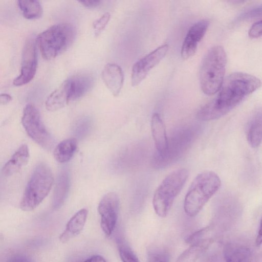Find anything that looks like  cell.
<instances>
[{
  "instance_id": "6da1fadb",
  "label": "cell",
  "mask_w": 262,
  "mask_h": 262,
  "mask_svg": "<svg viewBox=\"0 0 262 262\" xmlns=\"http://www.w3.org/2000/svg\"><path fill=\"white\" fill-rule=\"evenodd\" d=\"M260 86V79L253 75L244 72L231 73L224 79L216 97L198 112V118L210 121L223 117Z\"/></svg>"
},
{
  "instance_id": "7a4b0ae2",
  "label": "cell",
  "mask_w": 262,
  "mask_h": 262,
  "mask_svg": "<svg viewBox=\"0 0 262 262\" xmlns=\"http://www.w3.org/2000/svg\"><path fill=\"white\" fill-rule=\"evenodd\" d=\"M221 181L212 171H205L193 179L185 195L184 209L187 215L195 216L210 199L219 190Z\"/></svg>"
},
{
  "instance_id": "3957f363",
  "label": "cell",
  "mask_w": 262,
  "mask_h": 262,
  "mask_svg": "<svg viewBox=\"0 0 262 262\" xmlns=\"http://www.w3.org/2000/svg\"><path fill=\"white\" fill-rule=\"evenodd\" d=\"M227 55L222 46H214L205 55L201 67L200 82L203 92L212 95L217 92L224 79Z\"/></svg>"
},
{
  "instance_id": "277c9868",
  "label": "cell",
  "mask_w": 262,
  "mask_h": 262,
  "mask_svg": "<svg viewBox=\"0 0 262 262\" xmlns=\"http://www.w3.org/2000/svg\"><path fill=\"white\" fill-rule=\"evenodd\" d=\"M75 35V29L72 25L59 23L51 26L36 37V44L42 57L50 60L71 45Z\"/></svg>"
},
{
  "instance_id": "5b68a950",
  "label": "cell",
  "mask_w": 262,
  "mask_h": 262,
  "mask_svg": "<svg viewBox=\"0 0 262 262\" xmlns=\"http://www.w3.org/2000/svg\"><path fill=\"white\" fill-rule=\"evenodd\" d=\"M54 182L50 168L46 164H39L34 170L24 191L20 207L29 211L36 208L49 194Z\"/></svg>"
},
{
  "instance_id": "8992f818",
  "label": "cell",
  "mask_w": 262,
  "mask_h": 262,
  "mask_svg": "<svg viewBox=\"0 0 262 262\" xmlns=\"http://www.w3.org/2000/svg\"><path fill=\"white\" fill-rule=\"evenodd\" d=\"M188 171L179 168L170 173L156 190L152 205L155 212L160 217L168 213L177 196L184 186L188 177Z\"/></svg>"
},
{
  "instance_id": "52a82bcc",
  "label": "cell",
  "mask_w": 262,
  "mask_h": 262,
  "mask_svg": "<svg viewBox=\"0 0 262 262\" xmlns=\"http://www.w3.org/2000/svg\"><path fill=\"white\" fill-rule=\"evenodd\" d=\"M22 125L28 135L45 149L55 147V140L46 129L38 110L33 104L25 106L21 117Z\"/></svg>"
},
{
  "instance_id": "ba28073f",
  "label": "cell",
  "mask_w": 262,
  "mask_h": 262,
  "mask_svg": "<svg viewBox=\"0 0 262 262\" xmlns=\"http://www.w3.org/2000/svg\"><path fill=\"white\" fill-rule=\"evenodd\" d=\"M36 37L30 36L25 41L22 52L20 73L15 78L13 84L21 86L30 82L34 78L37 66Z\"/></svg>"
},
{
  "instance_id": "9c48e42d",
  "label": "cell",
  "mask_w": 262,
  "mask_h": 262,
  "mask_svg": "<svg viewBox=\"0 0 262 262\" xmlns=\"http://www.w3.org/2000/svg\"><path fill=\"white\" fill-rule=\"evenodd\" d=\"M119 206V196L113 192L106 193L98 204V210L101 217V227L107 236L111 235L116 228Z\"/></svg>"
},
{
  "instance_id": "30bf717a",
  "label": "cell",
  "mask_w": 262,
  "mask_h": 262,
  "mask_svg": "<svg viewBox=\"0 0 262 262\" xmlns=\"http://www.w3.org/2000/svg\"><path fill=\"white\" fill-rule=\"evenodd\" d=\"M168 49V45H162L135 63L131 76L133 86H137L142 82L149 71L164 58Z\"/></svg>"
},
{
  "instance_id": "8fae6325",
  "label": "cell",
  "mask_w": 262,
  "mask_h": 262,
  "mask_svg": "<svg viewBox=\"0 0 262 262\" xmlns=\"http://www.w3.org/2000/svg\"><path fill=\"white\" fill-rule=\"evenodd\" d=\"M151 129L152 135L157 149V153L153 159V166L160 168L161 163L165 158L168 149L165 125L157 113H155L151 118Z\"/></svg>"
},
{
  "instance_id": "7c38bea8",
  "label": "cell",
  "mask_w": 262,
  "mask_h": 262,
  "mask_svg": "<svg viewBox=\"0 0 262 262\" xmlns=\"http://www.w3.org/2000/svg\"><path fill=\"white\" fill-rule=\"evenodd\" d=\"M208 26L207 20H201L189 28L181 48V54L183 59L189 58L195 53L198 43L204 37Z\"/></svg>"
},
{
  "instance_id": "4fadbf2b",
  "label": "cell",
  "mask_w": 262,
  "mask_h": 262,
  "mask_svg": "<svg viewBox=\"0 0 262 262\" xmlns=\"http://www.w3.org/2000/svg\"><path fill=\"white\" fill-rule=\"evenodd\" d=\"M104 83L114 96H117L123 86L124 75L119 66L115 63H108L102 72Z\"/></svg>"
},
{
  "instance_id": "5bb4252c",
  "label": "cell",
  "mask_w": 262,
  "mask_h": 262,
  "mask_svg": "<svg viewBox=\"0 0 262 262\" xmlns=\"http://www.w3.org/2000/svg\"><path fill=\"white\" fill-rule=\"evenodd\" d=\"M70 102V81H64L57 89L54 91L47 98L45 106L51 112L58 110Z\"/></svg>"
},
{
  "instance_id": "9a60e30c",
  "label": "cell",
  "mask_w": 262,
  "mask_h": 262,
  "mask_svg": "<svg viewBox=\"0 0 262 262\" xmlns=\"http://www.w3.org/2000/svg\"><path fill=\"white\" fill-rule=\"evenodd\" d=\"M88 214V210L82 209L77 212L67 224L65 230L59 236L62 243H66L78 235L83 229Z\"/></svg>"
},
{
  "instance_id": "2e32d148",
  "label": "cell",
  "mask_w": 262,
  "mask_h": 262,
  "mask_svg": "<svg viewBox=\"0 0 262 262\" xmlns=\"http://www.w3.org/2000/svg\"><path fill=\"white\" fill-rule=\"evenodd\" d=\"M29 150L26 144L21 145L5 164L2 169L3 173L10 176L18 172L28 162Z\"/></svg>"
},
{
  "instance_id": "e0dca14e",
  "label": "cell",
  "mask_w": 262,
  "mask_h": 262,
  "mask_svg": "<svg viewBox=\"0 0 262 262\" xmlns=\"http://www.w3.org/2000/svg\"><path fill=\"white\" fill-rule=\"evenodd\" d=\"M70 101H74L84 95L92 87L93 77L85 74H80L69 79Z\"/></svg>"
},
{
  "instance_id": "ac0fdd59",
  "label": "cell",
  "mask_w": 262,
  "mask_h": 262,
  "mask_svg": "<svg viewBox=\"0 0 262 262\" xmlns=\"http://www.w3.org/2000/svg\"><path fill=\"white\" fill-rule=\"evenodd\" d=\"M223 253L226 261H248L252 256V251L248 247L232 243L224 246Z\"/></svg>"
},
{
  "instance_id": "d6986e66",
  "label": "cell",
  "mask_w": 262,
  "mask_h": 262,
  "mask_svg": "<svg viewBox=\"0 0 262 262\" xmlns=\"http://www.w3.org/2000/svg\"><path fill=\"white\" fill-rule=\"evenodd\" d=\"M77 147V142L75 138L64 140L55 146L53 155L59 163L68 162L74 155Z\"/></svg>"
},
{
  "instance_id": "ffe728a7",
  "label": "cell",
  "mask_w": 262,
  "mask_h": 262,
  "mask_svg": "<svg viewBox=\"0 0 262 262\" xmlns=\"http://www.w3.org/2000/svg\"><path fill=\"white\" fill-rule=\"evenodd\" d=\"M246 136L248 142L252 147H257L261 141V112L256 113L252 118L246 127Z\"/></svg>"
},
{
  "instance_id": "44dd1931",
  "label": "cell",
  "mask_w": 262,
  "mask_h": 262,
  "mask_svg": "<svg viewBox=\"0 0 262 262\" xmlns=\"http://www.w3.org/2000/svg\"><path fill=\"white\" fill-rule=\"evenodd\" d=\"M213 242L211 238H207L191 244L178 258V261H193L207 250Z\"/></svg>"
},
{
  "instance_id": "7402d4cb",
  "label": "cell",
  "mask_w": 262,
  "mask_h": 262,
  "mask_svg": "<svg viewBox=\"0 0 262 262\" xmlns=\"http://www.w3.org/2000/svg\"><path fill=\"white\" fill-rule=\"evenodd\" d=\"M70 186V177L67 170L62 171L59 176L54 196V206L60 207L67 198Z\"/></svg>"
},
{
  "instance_id": "603a6c76",
  "label": "cell",
  "mask_w": 262,
  "mask_h": 262,
  "mask_svg": "<svg viewBox=\"0 0 262 262\" xmlns=\"http://www.w3.org/2000/svg\"><path fill=\"white\" fill-rule=\"evenodd\" d=\"M17 4L26 19L35 20L41 16L42 9L39 0H17Z\"/></svg>"
},
{
  "instance_id": "cb8c5ba5",
  "label": "cell",
  "mask_w": 262,
  "mask_h": 262,
  "mask_svg": "<svg viewBox=\"0 0 262 262\" xmlns=\"http://www.w3.org/2000/svg\"><path fill=\"white\" fill-rule=\"evenodd\" d=\"M116 241L122 261L124 262L139 261L137 255L123 237L120 236L116 237Z\"/></svg>"
},
{
  "instance_id": "d4e9b609",
  "label": "cell",
  "mask_w": 262,
  "mask_h": 262,
  "mask_svg": "<svg viewBox=\"0 0 262 262\" xmlns=\"http://www.w3.org/2000/svg\"><path fill=\"white\" fill-rule=\"evenodd\" d=\"M147 257L149 261H168L170 259V255L165 249L154 247L148 250Z\"/></svg>"
},
{
  "instance_id": "484cf974",
  "label": "cell",
  "mask_w": 262,
  "mask_h": 262,
  "mask_svg": "<svg viewBox=\"0 0 262 262\" xmlns=\"http://www.w3.org/2000/svg\"><path fill=\"white\" fill-rule=\"evenodd\" d=\"M213 229L212 226H207L205 228L193 233L186 239V242L189 244H192L207 237V235L210 233Z\"/></svg>"
},
{
  "instance_id": "4316f807",
  "label": "cell",
  "mask_w": 262,
  "mask_h": 262,
  "mask_svg": "<svg viewBox=\"0 0 262 262\" xmlns=\"http://www.w3.org/2000/svg\"><path fill=\"white\" fill-rule=\"evenodd\" d=\"M110 18V14L108 12H106L99 18L94 21L93 27L96 36H98L104 30L108 23Z\"/></svg>"
},
{
  "instance_id": "83f0119b",
  "label": "cell",
  "mask_w": 262,
  "mask_h": 262,
  "mask_svg": "<svg viewBox=\"0 0 262 262\" xmlns=\"http://www.w3.org/2000/svg\"><path fill=\"white\" fill-rule=\"evenodd\" d=\"M262 33L261 20L257 21L253 24L250 28L248 35L250 38H256L260 37Z\"/></svg>"
},
{
  "instance_id": "f1b7e54d",
  "label": "cell",
  "mask_w": 262,
  "mask_h": 262,
  "mask_svg": "<svg viewBox=\"0 0 262 262\" xmlns=\"http://www.w3.org/2000/svg\"><path fill=\"white\" fill-rule=\"evenodd\" d=\"M80 3L87 8H94L98 6L100 0H77Z\"/></svg>"
},
{
  "instance_id": "f546056e",
  "label": "cell",
  "mask_w": 262,
  "mask_h": 262,
  "mask_svg": "<svg viewBox=\"0 0 262 262\" xmlns=\"http://www.w3.org/2000/svg\"><path fill=\"white\" fill-rule=\"evenodd\" d=\"M12 100V97L8 94H0V105H4L9 103Z\"/></svg>"
},
{
  "instance_id": "4dcf8cb0",
  "label": "cell",
  "mask_w": 262,
  "mask_h": 262,
  "mask_svg": "<svg viewBox=\"0 0 262 262\" xmlns=\"http://www.w3.org/2000/svg\"><path fill=\"white\" fill-rule=\"evenodd\" d=\"M106 260L102 256L99 255H94L88 258L85 261H94V262H100L106 261Z\"/></svg>"
},
{
  "instance_id": "1f68e13d",
  "label": "cell",
  "mask_w": 262,
  "mask_h": 262,
  "mask_svg": "<svg viewBox=\"0 0 262 262\" xmlns=\"http://www.w3.org/2000/svg\"><path fill=\"white\" fill-rule=\"evenodd\" d=\"M256 245L257 247H259L261 246V222H260L259 228L258 230V232L257 234V236L256 238Z\"/></svg>"
}]
</instances>
